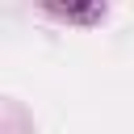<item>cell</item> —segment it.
<instances>
[{
	"label": "cell",
	"instance_id": "1",
	"mask_svg": "<svg viewBox=\"0 0 134 134\" xmlns=\"http://www.w3.org/2000/svg\"><path fill=\"white\" fill-rule=\"evenodd\" d=\"M50 8L63 13V17H80V21H88V17L100 13V4H59V0H50Z\"/></svg>",
	"mask_w": 134,
	"mask_h": 134
}]
</instances>
